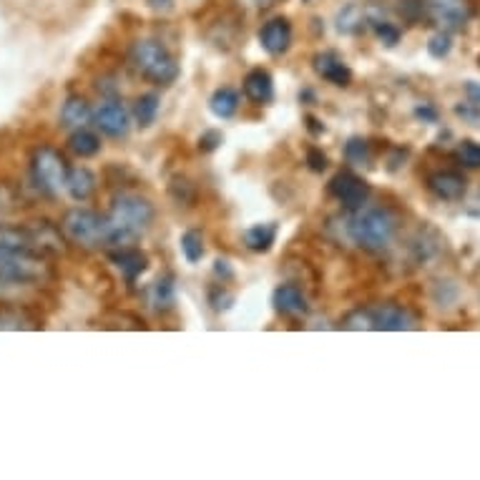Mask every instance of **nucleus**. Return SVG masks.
Segmentation results:
<instances>
[{
	"label": "nucleus",
	"mask_w": 480,
	"mask_h": 480,
	"mask_svg": "<svg viewBox=\"0 0 480 480\" xmlns=\"http://www.w3.org/2000/svg\"><path fill=\"white\" fill-rule=\"evenodd\" d=\"M50 277V270L28 231L0 227V292L36 287Z\"/></svg>",
	"instance_id": "nucleus-1"
},
{
	"label": "nucleus",
	"mask_w": 480,
	"mask_h": 480,
	"mask_svg": "<svg viewBox=\"0 0 480 480\" xmlns=\"http://www.w3.org/2000/svg\"><path fill=\"white\" fill-rule=\"evenodd\" d=\"M154 204L139 194H119L111 204L109 217V244L129 247L131 241L141 237L154 224Z\"/></svg>",
	"instance_id": "nucleus-2"
},
{
	"label": "nucleus",
	"mask_w": 480,
	"mask_h": 480,
	"mask_svg": "<svg viewBox=\"0 0 480 480\" xmlns=\"http://www.w3.org/2000/svg\"><path fill=\"white\" fill-rule=\"evenodd\" d=\"M398 231V219L385 207H362L355 209V217L347 221L350 240L368 251H382L390 247Z\"/></svg>",
	"instance_id": "nucleus-3"
},
{
	"label": "nucleus",
	"mask_w": 480,
	"mask_h": 480,
	"mask_svg": "<svg viewBox=\"0 0 480 480\" xmlns=\"http://www.w3.org/2000/svg\"><path fill=\"white\" fill-rule=\"evenodd\" d=\"M131 63L133 69L139 70L141 76L151 83H159V86H166L171 80H176L179 76V66L171 56L169 50L161 46L159 40H136L131 46Z\"/></svg>",
	"instance_id": "nucleus-4"
},
{
	"label": "nucleus",
	"mask_w": 480,
	"mask_h": 480,
	"mask_svg": "<svg viewBox=\"0 0 480 480\" xmlns=\"http://www.w3.org/2000/svg\"><path fill=\"white\" fill-rule=\"evenodd\" d=\"M60 231L66 240L79 244L83 250H96L101 244H109V224L106 217H101L91 209H70L60 221Z\"/></svg>",
	"instance_id": "nucleus-5"
},
{
	"label": "nucleus",
	"mask_w": 480,
	"mask_h": 480,
	"mask_svg": "<svg viewBox=\"0 0 480 480\" xmlns=\"http://www.w3.org/2000/svg\"><path fill=\"white\" fill-rule=\"evenodd\" d=\"M30 174L33 181L43 194L56 197L66 189V176H69V164L60 156L59 151L50 149V146H40L33 151V159H30Z\"/></svg>",
	"instance_id": "nucleus-6"
},
{
	"label": "nucleus",
	"mask_w": 480,
	"mask_h": 480,
	"mask_svg": "<svg viewBox=\"0 0 480 480\" xmlns=\"http://www.w3.org/2000/svg\"><path fill=\"white\" fill-rule=\"evenodd\" d=\"M330 194L340 201L342 207L355 211L362 209L368 204V199H370V184L362 176H357V174H352V171H340V174L332 176Z\"/></svg>",
	"instance_id": "nucleus-7"
},
{
	"label": "nucleus",
	"mask_w": 480,
	"mask_h": 480,
	"mask_svg": "<svg viewBox=\"0 0 480 480\" xmlns=\"http://www.w3.org/2000/svg\"><path fill=\"white\" fill-rule=\"evenodd\" d=\"M370 320H372V330H385V332H402V330H412L415 327V317L411 312L400 307V304H378L372 307Z\"/></svg>",
	"instance_id": "nucleus-8"
},
{
	"label": "nucleus",
	"mask_w": 480,
	"mask_h": 480,
	"mask_svg": "<svg viewBox=\"0 0 480 480\" xmlns=\"http://www.w3.org/2000/svg\"><path fill=\"white\" fill-rule=\"evenodd\" d=\"M93 121L106 136H113V139L129 133V111L123 109L119 101H103L99 109L93 111Z\"/></svg>",
	"instance_id": "nucleus-9"
},
{
	"label": "nucleus",
	"mask_w": 480,
	"mask_h": 480,
	"mask_svg": "<svg viewBox=\"0 0 480 480\" xmlns=\"http://www.w3.org/2000/svg\"><path fill=\"white\" fill-rule=\"evenodd\" d=\"M425 8H428V16L445 30L463 28L465 20L471 18V10L463 0H428Z\"/></svg>",
	"instance_id": "nucleus-10"
},
{
	"label": "nucleus",
	"mask_w": 480,
	"mask_h": 480,
	"mask_svg": "<svg viewBox=\"0 0 480 480\" xmlns=\"http://www.w3.org/2000/svg\"><path fill=\"white\" fill-rule=\"evenodd\" d=\"M312 66L317 70V76H322L325 80H330L332 86H350L352 83V70L350 66L345 63L337 50H322L317 53L315 59H312Z\"/></svg>",
	"instance_id": "nucleus-11"
},
{
	"label": "nucleus",
	"mask_w": 480,
	"mask_h": 480,
	"mask_svg": "<svg viewBox=\"0 0 480 480\" xmlns=\"http://www.w3.org/2000/svg\"><path fill=\"white\" fill-rule=\"evenodd\" d=\"M261 48L270 56H282L292 46V26L287 18H272L260 28Z\"/></svg>",
	"instance_id": "nucleus-12"
},
{
	"label": "nucleus",
	"mask_w": 480,
	"mask_h": 480,
	"mask_svg": "<svg viewBox=\"0 0 480 480\" xmlns=\"http://www.w3.org/2000/svg\"><path fill=\"white\" fill-rule=\"evenodd\" d=\"M428 189L443 201H458L465 197L468 181L458 171H435L428 176Z\"/></svg>",
	"instance_id": "nucleus-13"
},
{
	"label": "nucleus",
	"mask_w": 480,
	"mask_h": 480,
	"mask_svg": "<svg viewBox=\"0 0 480 480\" xmlns=\"http://www.w3.org/2000/svg\"><path fill=\"white\" fill-rule=\"evenodd\" d=\"M109 257L129 282L136 280L141 272L146 270V264H149L146 254H141V251L133 250V247H119V251H111Z\"/></svg>",
	"instance_id": "nucleus-14"
},
{
	"label": "nucleus",
	"mask_w": 480,
	"mask_h": 480,
	"mask_svg": "<svg viewBox=\"0 0 480 480\" xmlns=\"http://www.w3.org/2000/svg\"><path fill=\"white\" fill-rule=\"evenodd\" d=\"M244 93L254 103H270L274 99V80L264 69H254L244 79Z\"/></svg>",
	"instance_id": "nucleus-15"
},
{
	"label": "nucleus",
	"mask_w": 480,
	"mask_h": 480,
	"mask_svg": "<svg viewBox=\"0 0 480 480\" xmlns=\"http://www.w3.org/2000/svg\"><path fill=\"white\" fill-rule=\"evenodd\" d=\"M66 191L70 194V199L76 201H89L96 191V176L93 171L86 169V166H79V169H69V176H66Z\"/></svg>",
	"instance_id": "nucleus-16"
},
{
	"label": "nucleus",
	"mask_w": 480,
	"mask_h": 480,
	"mask_svg": "<svg viewBox=\"0 0 480 480\" xmlns=\"http://www.w3.org/2000/svg\"><path fill=\"white\" fill-rule=\"evenodd\" d=\"M274 307L282 315H302V312L307 310V302H304V294H302L300 287H294V284H282L274 290Z\"/></svg>",
	"instance_id": "nucleus-17"
},
{
	"label": "nucleus",
	"mask_w": 480,
	"mask_h": 480,
	"mask_svg": "<svg viewBox=\"0 0 480 480\" xmlns=\"http://www.w3.org/2000/svg\"><path fill=\"white\" fill-rule=\"evenodd\" d=\"M93 116L89 109V101L80 99V96H69L63 109H60V123L66 129H83L89 119Z\"/></svg>",
	"instance_id": "nucleus-18"
},
{
	"label": "nucleus",
	"mask_w": 480,
	"mask_h": 480,
	"mask_svg": "<svg viewBox=\"0 0 480 480\" xmlns=\"http://www.w3.org/2000/svg\"><path fill=\"white\" fill-rule=\"evenodd\" d=\"M277 240V224H254L244 231V247L251 251H270Z\"/></svg>",
	"instance_id": "nucleus-19"
},
{
	"label": "nucleus",
	"mask_w": 480,
	"mask_h": 480,
	"mask_svg": "<svg viewBox=\"0 0 480 480\" xmlns=\"http://www.w3.org/2000/svg\"><path fill=\"white\" fill-rule=\"evenodd\" d=\"M209 109L217 119H231L240 109V93L234 89L214 91V96L209 99Z\"/></svg>",
	"instance_id": "nucleus-20"
},
{
	"label": "nucleus",
	"mask_w": 480,
	"mask_h": 480,
	"mask_svg": "<svg viewBox=\"0 0 480 480\" xmlns=\"http://www.w3.org/2000/svg\"><path fill=\"white\" fill-rule=\"evenodd\" d=\"M69 146L76 156H80V159H89V156H96V154L101 151V139L96 136V133H93V131L76 129L73 133H70Z\"/></svg>",
	"instance_id": "nucleus-21"
},
{
	"label": "nucleus",
	"mask_w": 480,
	"mask_h": 480,
	"mask_svg": "<svg viewBox=\"0 0 480 480\" xmlns=\"http://www.w3.org/2000/svg\"><path fill=\"white\" fill-rule=\"evenodd\" d=\"M156 113H159V99L154 96V93H146V96H141L136 103H133V119L139 126H151L154 121H156Z\"/></svg>",
	"instance_id": "nucleus-22"
},
{
	"label": "nucleus",
	"mask_w": 480,
	"mask_h": 480,
	"mask_svg": "<svg viewBox=\"0 0 480 480\" xmlns=\"http://www.w3.org/2000/svg\"><path fill=\"white\" fill-rule=\"evenodd\" d=\"M181 254H184V260L189 261V264H197L204 257V237H201V231L189 229L181 234Z\"/></svg>",
	"instance_id": "nucleus-23"
},
{
	"label": "nucleus",
	"mask_w": 480,
	"mask_h": 480,
	"mask_svg": "<svg viewBox=\"0 0 480 480\" xmlns=\"http://www.w3.org/2000/svg\"><path fill=\"white\" fill-rule=\"evenodd\" d=\"M362 20H365V10L352 3V5L337 13V30L340 33H355L362 26Z\"/></svg>",
	"instance_id": "nucleus-24"
},
{
	"label": "nucleus",
	"mask_w": 480,
	"mask_h": 480,
	"mask_svg": "<svg viewBox=\"0 0 480 480\" xmlns=\"http://www.w3.org/2000/svg\"><path fill=\"white\" fill-rule=\"evenodd\" d=\"M151 304L156 307V310H169L171 304H174V280L171 277H164L154 284V290H151Z\"/></svg>",
	"instance_id": "nucleus-25"
},
{
	"label": "nucleus",
	"mask_w": 480,
	"mask_h": 480,
	"mask_svg": "<svg viewBox=\"0 0 480 480\" xmlns=\"http://www.w3.org/2000/svg\"><path fill=\"white\" fill-rule=\"evenodd\" d=\"M345 156L350 164H368L370 159V149H368V141L360 139V136H352L345 146Z\"/></svg>",
	"instance_id": "nucleus-26"
},
{
	"label": "nucleus",
	"mask_w": 480,
	"mask_h": 480,
	"mask_svg": "<svg viewBox=\"0 0 480 480\" xmlns=\"http://www.w3.org/2000/svg\"><path fill=\"white\" fill-rule=\"evenodd\" d=\"M453 48V40L451 33L448 30H441V33H435L431 40H428V53H431L432 59H445Z\"/></svg>",
	"instance_id": "nucleus-27"
},
{
	"label": "nucleus",
	"mask_w": 480,
	"mask_h": 480,
	"mask_svg": "<svg viewBox=\"0 0 480 480\" xmlns=\"http://www.w3.org/2000/svg\"><path fill=\"white\" fill-rule=\"evenodd\" d=\"M458 161L463 166H471V169H478L480 166V144L475 141H463L458 146Z\"/></svg>",
	"instance_id": "nucleus-28"
},
{
	"label": "nucleus",
	"mask_w": 480,
	"mask_h": 480,
	"mask_svg": "<svg viewBox=\"0 0 480 480\" xmlns=\"http://www.w3.org/2000/svg\"><path fill=\"white\" fill-rule=\"evenodd\" d=\"M345 327L347 330H372V320H370V312L365 310H357V312H352L350 317L345 320Z\"/></svg>",
	"instance_id": "nucleus-29"
},
{
	"label": "nucleus",
	"mask_w": 480,
	"mask_h": 480,
	"mask_svg": "<svg viewBox=\"0 0 480 480\" xmlns=\"http://www.w3.org/2000/svg\"><path fill=\"white\" fill-rule=\"evenodd\" d=\"M221 144V133L219 131H207L199 139V149L201 151H214Z\"/></svg>",
	"instance_id": "nucleus-30"
},
{
	"label": "nucleus",
	"mask_w": 480,
	"mask_h": 480,
	"mask_svg": "<svg viewBox=\"0 0 480 480\" xmlns=\"http://www.w3.org/2000/svg\"><path fill=\"white\" fill-rule=\"evenodd\" d=\"M307 161H310L312 171H325L327 169V156L322 154L320 149H310L307 151Z\"/></svg>",
	"instance_id": "nucleus-31"
},
{
	"label": "nucleus",
	"mask_w": 480,
	"mask_h": 480,
	"mask_svg": "<svg viewBox=\"0 0 480 480\" xmlns=\"http://www.w3.org/2000/svg\"><path fill=\"white\" fill-rule=\"evenodd\" d=\"M475 109H480V106H475V103H471V106H455V113H458V116H463V119L473 121V123H478L480 113Z\"/></svg>",
	"instance_id": "nucleus-32"
},
{
	"label": "nucleus",
	"mask_w": 480,
	"mask_h": 480,
	"mask_svg": "<svg viewBox=\"0 0 480 480\" xmlns=\"http://www.w3.org/2000/svg\"><path fill=\"white\" fill-rule=\"evenodd\" d=\"M146 5L156 13H169L174 8V0H146Z\"/></svg>",
	"instance_id": "nucleus-33"
},
{
	"label": "nucleus",
	"mask_w": 480,
	"mask_h": 480,
	"mask_svg": "<svg viewBox=\"0 0 480 480\" xmlns=\"http://www.w3.org/2000/svg\"><path fill=\"white\" fill-rule=\"evenodd\" d=\"M465 93H468L471 103L480 106V83H475V80H468V83H465Z\"/></svg>",
	"instance_id": "nucleus-34"
},
{
	"label": "nucleus",
	"mask_w": 480,
	"mask_h": 480,
	"mask_svg": "<svg viewBox=\"0 0 480 480\" xmlns=\"http://www.w3.org/2000/svg\"><path fill=\"white\" fill-rule=\"evenodd\" d=\"M214 272H217V274H224V277H231V270L229 267H227V261H217V267H214Z\"/></svg>",
	"instance_id": "nucleus-35"
},
{
	"label": "nucleus",
	"mask_w": 480,
	"mask_h": 480,
	"mask_svg": "<svg viewBox=\"0 0 480 480\" xmlns=\"http://www.w3.org/2000/svg\"><path fill=\"white\" fill-rule=\"evenodd\" d=\"M415 113H418V116H421V119H435V111L432 109H418L415 111Z\"/></svg>",
	"instance_id": "nucleus-36"
},
{
	"label": "nucleus",
	"mask_w": 480,
	"mask_h": 480,
	"mask_svg": "<svg viewBox=\"0 0 480 480\" xmlns=\"http://www.w3.org/2000/svg\"><path fill=\"white\" fill-rule=\"evenodd\" d=\"M478 63H480V59H478Z\"/></svg>",
	"instance_id": "nucleus-37"
}]
</instances>
